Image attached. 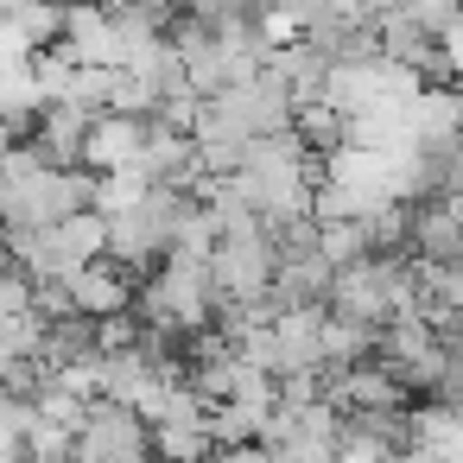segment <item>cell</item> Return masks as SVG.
Segmentation results:
<instances>
[{
	"label": "cell",
	"instance_id": "6da1fadb",
	"mask_svg": "<svg viewBox=\"0 0 463 463\" xmlns=\"http://www.w3.org/2000/svg\"><path fill=\"white\" fill-rule=\"evenodd\" d=\"M52 52H64L71 64L121 71V39H115V26H109V7H71V0H64V33H58Z\"/></svg>",
	"mask_w": 463,
	"mask_h": 463
},
{
	"label": "cell",
	"instance_id": "7a4b0ae2",
	"mask_svg": "<svg viewBox=\"0 0 463 463\" xmlns=\"http://www.w3.org/2000/svg\"><path fill=\"white\" fill-rule=\"evenodd\" d=\"M406 254L412 260H463V229H457V197L406 203Z\"/></svg>",
	"mask_w": 463,
	"mask_h": 463
},
{
	"label": "cell",
	"instance_id": "3957f363",
	"mask_svg": "<svg viewBox=\"0 0 463 463\" xmlns=\"http://www.w3.org/2000/svg\"><path fill=\"white\" fill-rule=\"evenodd\" d=\"M140 140H146V115H115V109H102V115H90V128H83V165H90V172H121V165L140 153Z\"/></svg>",
	"mask_w": 463,
	"mask_h": 463
},
{
	"label": "cell",
	"instance_id": "277c9868",
	"mask_svg": "<svg viewBox=\"0 0 463 463\" xmlns=\"http://www.w3.org/2000/svg\"><path fill=\"white\" fill-rule=\"evenodd\" d=\"M267 330H273V381H279V374H298V368H311L317 349H324V305H311V311H279Z\"/></svg>",
	"mask_w": 463,
	"mask_h": 463
},
{
	"label": "cell",
	"instance_id": "5b68a950",
	"mask_svg": "<svg viewBox=\"0 0 463 463\" xmlns=\"http://www.w3.org/2000/svg\"><path fill=\"white\" fill-rule=\"evenodd\" d=\"M83 355H96V317L64 311V317H45L39 324V355H33L39 368H71Z\"/></svg>",
	"mask_w": 463,
	"mask_h": 463
},
{
	"label": "cell",
	"instance_id": "8992f818",
	"mask_svg": "<svg viewBox=\"0 0 463 463\" xmlns=\"http://www.w3.org/2000/svg\"><path fill=\"white\" fill-rule=\"evenodd\" d=\"M317 254H324L330 267H355V260H368V216L317 222Z\"/></svg>",
	"mask_w": 463,
	"mask_h": 463
},
{
	"label": "cell",
	"instance_id": "52a82bcc",
	"mask_svg": "<svg viewBox=\"0 0 463 463\" xmlns=\"http://www.w3.org/2000/svg\"><path fill=\"white\" fill-rule=\"evenodd\" d=\"M146 444H153V463H203L210 457V431H197V425H146Z\"/></svg>",
	"mask_w": 463,
	"mask_h": 463
},
{
	"label": "cell",
	"instance_id": "ba28073f",
	"mask_svg": "<svg viewBox=\"0 0 463 463\" xmlns=\"http://www.w3.org/2000/svg\"><path fill=\"white\" fill-rule=\"evenodd\" d=\"M203 463H267V450L260 444H210Z\"/></svg>",
	"mask_w": 463,
	"mask_h": 463
},
{
	"label": "cell",
	"instance_id": "9c48e42d",
	"mask_svg": "<svg viewBox=\"0 0 463 463\" xmlns=\"http://www.w3.org/2000/svg\"><path fill=\"white\" fill-rule=\"evenodd\" d=\"M387 463H431L425 450H400V457H387Z\"/></svg>",
	"mask_w": 463,
	"mask_h": 463
},
{
	"label": "cell",
	"instance_id": "30bf717a",
	"mask_svg": "<svg viewBox=\"0 0 463 463\" xmlns=\"http://www.w3.org/2000/svg\"><path fill=\"white\" fill-rule=\"evenodd\" d=\"M71 7H115V0H71Z\"/></svg>",
	"mask_w": 463,
	"mask_h": 463
}]
</instances>
